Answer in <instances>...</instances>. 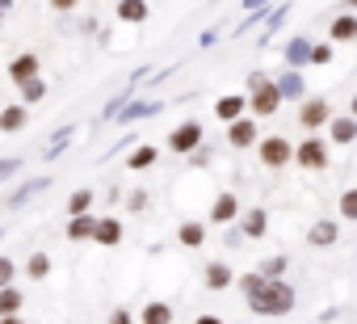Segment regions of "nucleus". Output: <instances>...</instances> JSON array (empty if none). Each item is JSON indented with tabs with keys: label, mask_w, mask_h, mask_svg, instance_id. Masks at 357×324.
<instances>
[{
	"label": "nucleus",
	"mask_w": 357,
	"mask_h": 324,
	"mask_svg": "<svg viewBox=\"0 0 357 324\" xmlns=\"http://www.w3.org/2000/svg\"><path fill=\"white\" fill-rule=\"evenodd\" d=\"M176 240H181L185 249H198L206 240V223H181V232H176Z\"/></svg>",
	"instance_id": "obj_19"
},
{
	"label": "nucleus",
	"mask_w": 357,
	"mask_h": 324,
	"mask_svg": "<svg viewBox=\"0 0 357 324\" xmlns=\"http://www.w3.org/2000/svg\"><path fill=\"white\" fill-rule=\"evenodd\" d=\"M282 265H286V261H282V257H273V261L265 265V274H261V278H278V274H282Z\"/></svg>",
	"instance_id": "obj_34"
},
{
	"label": "nucleus",
	"mask_w": 357,
	"mask_h": 324,
	"mask_svg": "<svg viewBox=\"0 0 357 324\" xmlns=\"http://www.w3.org/2000/svg\"><path fill=\"white\" fill-rule=\"evenodd\" d=\"M109 324H135V320H130L126 307H118V311H109Z\"/></svg>",
	"instance_id": "obj_35"
},
{
	"label": "nucleus",
	"mask_w": 357,
	"mask_h": 324,
	"mask_svg": "<svg viewBox=\"0 0 357 324\" xmlns=\"http://www.w3.org/2000/svg\"><path fill=\"white\" fill-rule=\"evenodd\" d=\"M307 240H311V244H336V223H332V219H319V223L307 232Z\"/></svg>",
	"instance_id": "obj_21"
},
{
	"label": "nucleus",
	"mask_w": 357,
	"mask_h": 324,
	"mask_svg": "<svg viewBox=\"0 0 357 324\" xmlns=\"http://www.w3.org/2000/svg\"><path fill=\"white\" fill-rule=\"evenodd\" d=\"M89 207H93V190H76V194L68 198V211H72V215H89Z\"/></svg>",
	"instance_id": "obj_25"
},
{
	"label": "nucleus",
	"mask_w": 357,
	"mask_h": 324,
	"mask_svg": "<svg viewBox=\"0 0 357 324\" xmlns=\"http://www.w3.org/2000/svg\"><path fill=\"white\" fill-rule=\"evenodd\" d=\"M51 5H55L59 13H68V9H76V0H51Z\"/></svg>",
	"instance_id": "obj_36"
},
{
	"label": "nucleus",
	"mask_w": 357,
	"mask_h": 324,
	"mask_svg": "<svg viewBox=\"0 0 357 324\" xmlns=\"http://www.w3.org/2000/svg\"><path fill=\"white\" fill-rule=\"evenodd\" d=\"M328 131H332V143H353L357 139V122L353 118H332Z\"/></svg>",
	"instance_id": "obj_17"
},
{
	"label": "nucleus",
	"mask_w": 357,
	"mask_h": 324,
	"mask_svg": "<svg viewBox=\"0 0 357 324\" xmlns=\"http://www.w3.org/2000/svg\"><path fill=\"white\" fill-rule=\"evenodd\" d=\"M22 290L17 286H0V316H22Z\"/></svg>",
	"instance_id": "obj_14"
},
{
	"label": "nucleus",
	"mask_w": 357,
	"mask_h": 324,
	"mask_svg": "<svg viewBox=\"0 0 357 324\" xmlns=\"http://www.w3.org/2000/svg\"><path fill=\"white\" fill-rule=\"evenodd\" d=\"M194 324H223V320H219V316H198Z\"/></svg>",
	"instance_id": "obj_37"
},
{
	"label": "nucleus",
	"mask_w": 357,
	"mask_h": 324,
	"mask_svg": "<svg viewBox=\"0 0 357 324\" xmlns=\"http://www.w3.org/2000/svg\"><path fill=\"white\" fill-rule=\"evenodd\" d=\"M139 320H143V324H172V307H168L164 299H151Z\"/></svg>",
	"instance_id": "obj_13"
},
{
	"label": "nucleus",
	"mask_w": 357,
	"mask_h": 324,
	"mask_svg": "<svg viewBox=\"0 0 357 324\" xmlns=\"http://www.w3.org/2000/svg\"><path fill=\"white\" fill-rule=\"evenodd\" d=\"M332 38H336V43H353V38H357V22H353L349 13L336 17V22H332Z\"/></svg>",
	"instance_id": "obj_22"
},
{
	"label": "nucleus",
	"mask_w": 357,
	"mask_h": 324,
	"mask_svg": "<svg viewBox=\"0 0 357 324\" xmlns=\"http://www.w3.org/2000/svg\"><path fill=\"white\" fill-rule=\"evenodd\" d=\"M248 307H252L257 316H286V311L294 307V290H290L286 282H278V278H265V282L248 295Z\"/></svg>",
	"instance_id": "obj_1"
},
{
	"label": "nucleus",
	"mask_w": 357,
	"mask_h": 324,
	"mask_svg": "<svg viewBox=\"0 0 357 324\" xmlns=\"http://www.w3.org/2000/svg\"><path fill=\"white\" fill-rule=\"evenodd\" d=\"M236 215H240L236 194H219V198H215V207H211V223H231Z\"/></svg>",
	"instance_id": "obj_8"
},
{
	"label": "nucleus",
	"mask_w": 357,
	"mask_h": 324,
	"mask_svg": "<svg viewBox=\"0 0 357 324\" xmlns=\"http://www.w3.org/2000/svg\"><path fill=\"white\" fill-rule=\"evenodd\" d=\"M332 59V47H311V55H307V64H328Z\"/></svg>",
	"instance_id": "obj_31"
},
{
	"label": "nucleus",
	"mask_w": 357,
	"mask_h": 324,
	"mask_svg": "<svg viewBox=\"0 0 357 324\" xmlns=\"http://www.w3.org/2000/svg\"><path fill=\"white\" fill-rule=\"evenodd\" d=\"M248 110L257 114V118H269V114H278V105H282V97H278V84L269 80V76H252V84H248Z\"/></svg>",
	"instance_id": "obj_2"
},
{
	"label": "nucleus",
	"mask_w": 357,
	"mask_h": 324,
	"mask_svg": "<svg viewBox=\"0 0 357 324\" xmlns=\"http://www.w3.org/2000/svg\"><path fill=\"white\" fill-rule=\"evenodd\" d=\"M265 228H269V215H265L261 207L244 215V236H252V240H261V236H265Z\"/></svg>",
	"instance_id": "obj_18"
},
{
	"label": "nucleus",
	"mask_w": 357,
	"mask_h": 324,
	"mask_svg": "<svg viewBox=\"0 0 357 324\" xmlns=\"http://www.w3.org/2000/svg\"><path fill=\"white\" fill-rule=\"evenodd\" d=\"M0 9H9V0H0Z\"/></svg>",
	"instance_id": "obj_39"
},
{
	"label": "nucleus",
	"mask_w": 357,
	"mask_h": 324,
	"mask_svg": "<svg viewBox=\"0 0 357 324\" xmlns=\"http://www.w3.org/2000/svg\"><path fill=\"white\" fill-rule=\"evenodd\" d=\"M17 169H22V160H13V156H9V160H0V182H5V177H13Z\"/></svg>",
	"instance_id": "obj_32"
},
{
	"label": "nucleus",
	"mask_w": 357,
	"mask_h": 324,
	"mask_svg": "<svg viewBox=\"0 0 357 324\" xmlns=\"http://www.w3.org/2000/svg\"><path fill=\"white\" fill-rule=\"evenodd\" d=\"M261 282H265L261 274H244V278H240V286H244V295H252V290H257Z\"/></svg>",
	"instance_id": "obj_33"
},
{
	"label": "nucleus",
	"mask_w": 357,
	"mask_h": 324,
	"mask_svg": "<svg viewBox=\"0 0 357 324\" xmlns=\"http://www.w3.org/2000/svg\"><path fill=\"white\" fill-rule=\"evenodd\" d=\"M0 324H26L22 316H0Z\"/></svg>",
	"instance_id": "obj_38"
},
{
	"label": "nucleus",
	"mask_w": 357,
	"mask_h": 324,
	"mask_svg": "<svg viewBox=\"0 0 357 324\" xmlns=\"http://www.w3.org/2000/svg\"><path fill=\"white\" fill-rule=\"evenodd\" d=\"M9 76H13L17 84L34 80V76H38V55H17V59L9 64Z\"/></svg>",
	"instance_id": "obj_10"
},
{
	"label": "nucleus",
	"mask_w": 357,
	"mask_h": 324,
	"mask_svg": "<svg viewBox=\"0 0 357 324\" xmlns=\"http://www.w3.org/2000/svg\"><path fill=\"white\" fill-rule=\"evenodd\" d=\"M93 228H97L93 215H72V223H68V240H93Z\"/></svg>",
	"instance_id": "obj_15"
},
{
	"label": "nucleus",
	"mask_w": 357,
	"mask_h": 324,
	"mask_svg": "<svg viewBox=\"0 0 357 324\" xmlns=\"http://www.w3.org/2000/svg\"><path fill=\"white\" fill-rule=\"evenodd\" d=\"M30 122V114H26V105H9L5 114H0V131H5V135H17L22 126Z\"/></svg>",
	"instance_id": "obj_12"
},
{
	"label": "nucleus",
	"mask_w": 357,
	"mask_h": 324,
	"mask_svg": "<svg viewBox=\"0 0 357 324\" xmlns=\"http://www.w3.org/2000/svg\"><path fill=\"white\" fill-rule=\"evenodd\" d=\"M22 97H26V101H43V97H47V84H43L38 76L26 80V84H22Z\"/></svg>",
	"instance_id": "obj_28"
},
{
	"label": "nucleus",
	"mask_w": 357,
	"mask_h": 324,
	"mask_svg": "<svg viewBox=\"0 0 357 324\" xmlns=\"http://www.w3.org/2000/svg\"><path fill=\"white\" fill-rule=\"evenodd\" d=\"M290 160H294L298 169H324V165H328V143H324L319 135H307V139L294 147Z\"/></svg>",
	"instance_id": "obj_4"
},
{
	"label": "nucleus",
	"mask_w": 357,
	"mask_h": 324,
	"mask_svg": "<svg viewBox=\"0 0 357 324\" xmlns=\"http://www.w3.org/2000/svg\"><path fill=\"white\" fill-rule=\"evenodd\" d=\"M155 156H160V152H155L151 143H143V147H139V152H135V156L126 160V169H135V173H143V169H151V165H155Z\"/></svg>",
	"instance_id": "obj_20"
},
{
	"label": "nucleus",
	"mask_w": 357,
	"mask_h": 324,
	"mask_svg": "<svg viewBox=\"0 0 357 324\" xmlns=\"http://www.w3.org/2000/svg\"><path fill=\"white\" fill-rule=\"evenodd\" d=\"M227 139H231V147H252L257 143V122L252 118H236L231 131H227Z\"/></svg>",
	"instance_id": "obj_7"
},
{
	"label": "nucleus",
	"mask_w": 357,
	"mask_h": 324,
	"mask_svg": "<svg viewBox=\"0 0 357 324\" xmlns=\"http://www.w3.org/2000/svg\"><path fill=\"white\" fill-rule=\"evenodd\" d=\"M244 110H248V101H244V97H219V101H215V114H219L223 122L244 118Z\"/></svg>",
	"instance_id": "obj_11"
},
{
	"label": "nucleus",
	"mask_w": 357,
	"mask_h": 324,
	"mask_svg": "<svg viewBox=\"0 0 357 324\" xmlns=\"http://www.w3.org/2000/svg\"><path fill=\"white\" fill-rule=\"evenodd\" d=\"M118 17H122V22H143V17H147V0H122V5H118Z\"/></svg>",
	"instance_id": "obj_23"
},
{
	"label": "nucleus",
	"mask_w": 357,
	"mask_h": 324,
	"mask_svg": "<svg viewBox=\"0 0 357 324\" xmlns=\"http://www.w3.org/2000/svg\"><path fill=\"white\" fill-rule=\"evenodd\" d=\"M257 156H261V165H265V169H286V165H290V156H294V147H290L286 135H269V139L257 143Z\"/></svg>",
	"instance_id": "obj_3"
},
{
	"label": "nucleus",
	"mask_w": 357,
	"mask_h": 324,
	"mask_svg": "<svg viewBox=\"0 0 357 324\" xmlns=\"http://www.w3.org/2000/svg\"><path fill=\"white\" fill-rule=\"evenodd\" d=\"M26 274H30V278H47V274H51V257H47V253H34V257L26 261Z\"/></svg>",
	"instance_id": "obj_26"
},
{
	"label": "nucleus",
	"mask_w": 357,
	"mask_h": 324,
	"mask_svg": "<svg viewBox=\"0 0 357 324\" xmlns=\"http://www.w3.org/2000/svg\"><path fill=\"white\" fill-rule=\"evenodd\" d=\"M278 84V97H303V80L294 76V72H286L282 80H273Z\"/></svg>",
	"instance_id": "obj_24"
},
{
	"label": "nucleus",
	"mask_w": 357,
	"mask_h": 324,
	"mask_svg": "<svg viewBox=\"0 0 357 324\" xmlns=\"http://www.w3.org/2000/svg\"><path fill=\"white\" fill-rule=\"evenodd\" d=\"M307 55H311V43H303V38H294L290 47H286V59L298 68V64H307Z\"/></svg>",
	"instance_id": "obj_27"
},
{
	"label": "nucleus",
	"mask_w": 357,
	"mask_h": 324,
	"mask_svg": "<svg viewBox=\"0 0 357 324\" xmlns=\"http://www.w3.org/2000/svg\"><path fill=\"white\" fill-rule=\"evenodd\" d=\"M198 143H202V122H181V126L168 135V147H172V152H181V156L194 152Z\"/></svg>",
	"instance_id": "obj_6"
},
{
	"label": "nucleus",
	"mask_w": 357,
	"mask_h": 324,
	"mask_svg": "<svg viewBox=\"0 0 357 324\" xmlns=\"http://www.w3.org/2000/svg\"><path fill=\"white\" fill-rule=\"evenodd\" d=\"M340 215H344V219L357 215V190H344V194H340Z\"/></svg>",
	"instance_id": "obj_30"
},
{
	"label": "nucleus",
	"mask_w": 357,
	"mask_h": 324,
	"mask_svg": "<svg viewBox=\"0 0 357 324\" xmlns=\"http://www.w3.org/2000/svg\"><path fill=\"white\" fill-rule=\"evenodd\" d=\"M93 240H97V244H105V249L122 244V223H118V219H97V228H93Z\"/></svg>",
	"instance_id": "obj_9"
},
{
	"label": "nucleus",
	"mask_w": 357,
	"mask_h": 324,
	"mask_svg": "<svg viewBox=\"0 0 357 324\" xmlns=\"http://www.w3.org/2000/svg\"><path fill=\"white\" fill-rule=\"evenodd\" d=\"M206 286H211V290H227V286H231V270H227L223 261H211V265H206Z\"/></svg>",
	"instance_id": "obj_16"
},
{
	"label": "nucleus",
	"mask_w": 357,
	"mask_h": 324,
	"mask_svg": "<svg viewBox=\"0 0 357 324\" xmlns=\"http://www.w3.org/2000/svg\"><path fill=\"white\" fill-rule=\"evenodd\" d=\"M13 278H17V261L0 257V286H13Z\"/></svg>",
	"instance_id": "obj_29"
},
{
	"label": "nucleus",
	"mask_w": 357,
	"mask_h": 324,
	"mask_svg": "<svg viewBox=\"0 0 357 324\" xmlns=\"http://www.w3.org/2000/svg\"><path fill=\"white\" fill-rule=\"evenodd\" d=\"M328 118H332V105H328V97H307V101H303V110H298V122H303V131H319Z\"/></svg>",
	"instance_id": "obj_5"
}]
</instances>
